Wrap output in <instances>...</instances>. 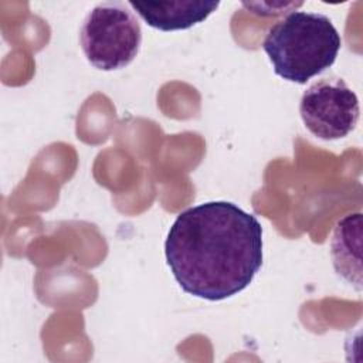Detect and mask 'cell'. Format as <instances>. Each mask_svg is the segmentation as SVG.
<instances>
[{"mask_svg":"<svg viewBox=\"0 0 363 363\" xmlns=\"http://www.w3.org/2000/svg\"><path fill=\"white\" fill-rule=\"evenodd\" d=\"M147 26L162 30H187L204 21L217 10L220 1H133L128 3Z\"/></svg>","mask_w":363,"mask_h":363,"instance_id":"5","label":"cell"},{"mask_svg":"<svg viewBox=\"0 0 363 363\" xmlns=\"http://www.w3.org/2000/svg\"><path fill=\"white\" fill-rule=\"evenodd\" d=\"M342 38L329 17L292 11L274 24L262 43L274 71L281 78L306 84L336 61Z\"/></svg>","mask_w":363,"mask_h":363,"instance_id":"2","label":"cell"},{"mask_svg":"<svg viewBox=\"0 0 363 363\" xmlns=\"http://www.w3.org/2000/svg\"><path fill=\"white\" fill-rule=\"evenodd\" d=\"M360 237L362 214H349L335 228L332 258L336 272L360 289Z\"/></svg>","mask_w":363,"mask_h":363,"instance_id":"6","label":"cell"},{"mask_svg":"<svg viewBox=\"0 0 363 363\" xmlns=\"http://www.w3.org/2000/svg\"><path fill=\"white\" fill-rule=\"evenodd\" d=\"M164 255L184 292L221 301L245 289L259 271L262 227L234 203H203L177 216Z\"/></svg>","mask_w":363,"mask_h":363,"instance_id":"1","label":"cell"},{"mask_svg":"<svg viewBox=\"0 0 363 363\" xmlns=\"http://www.w3.org/2000/svg\"><path fill=\"white\" fill-rule=\"evenodd\" d=\"M357 95L342 78H322L302 95L299 113L306 129L323 140L347 136L359 121Z\"/></svg>","mask_w":363,"mask_h":363,"instance_id":"4","label":"cell"},{"mask_svg":"<svg viewBox=\"0 0 363 363\" xmlns=\"http://www.w3.org/2000/svg\"><path fill=\"white\" fill-rule=\"evenodd\" d=\"M79 41L86 60L95 68L121 69L136 58L142 44V28L128 4L106 1L86 14Z\"/></svg>","mask_w":363,"mask_h":363,"instance_id":"3","label":"cell"}]
</instances>
